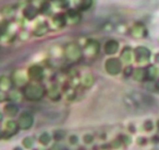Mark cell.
I'll list each match as a JSON object with an SVG mask.
<instances>
[{"mask_svg":"<svg viewBox=\"0 0 159 150\" xmlns=\"http://www.w3.org/2000/svg\"><path fill=\"white\" fill-rule=\"evenodd\" d=\"M23 93L28 101H39L44 96V88L39 84H28Z\"/></svg>","mask_w":159,"mask_h":150,"instance_id":"obj_1","label":"cell"},{"mask_svg":"<svg viewBox=\"0 0 159 150\" xmlns=\"http://www.w3.org/2000/svg\"><path fill=\"white\" fill-rule=\"evenodd\" d=\"M33 124H34V117L30 112H23L20 114L18 118V125L19 128L24 130H28L32 128Z\"/></svg>","mask_w":159,"mask_h":150,"instance_id":"obj_2","label":"cell"},{"mask_svg":"<svg viewBox=\"0 0 159 150\" xmlns=\"http://www.w3.org/2000/svg\"><path fill=\"white\" fill-rule=\"evenodd\" d=\"M105 68L110 75H118L121 71V63L117 58H109L105 64Z\"/></svg>","mask_w":159,"mask_h":150,"instance_id":"obj_3","label":"cell"},{"mask_svg":"<svg viewBox=\"0 0 159 150\" xmlns=\"http://www.w3.org/2000/svg\"><path fill=\"white\" fill-rule=\"evenodd\" d=\"M28 76L31 77V79L38 81V80H41V78H43L44 71L39 66H33L31 67L30 70H28Z\"/></svg>","mask_w":159,"mask_h":150,"instance_id":"obj_4","label":"cell"},{"mask_svg":"<svg viewBox=\"0 0 159 150\" xmlns=\"http://www.w3.org/2000/svg\"><path fill=\"white\" fill-rule=\"evenodd\" d=\"M135 54H136V58L139 62H146L149 57V52L148 49H146L145 47H139L135 50Z\"/></svg>","mask_w":159,"mask_h":150,"instance_id":"obj_5","label":"cell"},{"mask_svg":"<svg viewBox=\"0 0 159 150\" xmlns=\"http://www.w3.org/2000/svg\"><path fill=\"white\" fill-rule=\"evenodd\" d=\"M118 47L119 44L114 40H110V41H108L107 43L105 44V52L107 53L108 55H112L118 50Z\"/></svg>","mask_w":159,"mask_h":150,"instance_id":"obj_6","label":"cell"},{"mask_svg":"<svg viewBox=\"0 0 159 150\" xmlns=\"http://www.w3.org/2000/svg\"><path fill=\"white\" fill-rule=\"evenodd\" d=\"M3 112H5L6 115L9 116V117H14V116H16V114L19 113V107L16 106L15 104H13V103H9V104H7L5 106Z\"/></svg>","mask_w":159,"mask_h":150,"instance_id":"obj_7","label":"cell"},{"mask_svg":"<svg viewBox=\"0 0 159 150\" xmlns=\"http://www.w3.org/2000/svg\"><path fill=\"white\" fill-rule=\"evenodd\" d=\"M18 129H19V125H18V123H16V122L8 121L7 123H6V133H7V134H9L10 136L16 134Z\"/></svg>","mask_w":159,"mask_h":150,"instance_id":"obj_8","label":"cell"},{"mask_svg":"<svg viewBox=\"0 0 159 150\" xmlns=\"http://www.w3.org/2000/svg\"><path fill=\"white\" fill-rule=\"evenodd\" d=\"M80 54H81V52H80L79 47L75 45H70L68 47V49H67V55H68L69 58L71 59H76L80 57Z\"/></svg>","mask_w":159,"mask_h":150,"instance_id":"obj_9","label":"cell"},{"mask_svg":"<svg viewBox=\"0 0 159 150\" xmlns=\"http://www.w3.org/2000/svg\"><path fill=\"white\" fill-rule=\"evenodd\" d=\"M34 143H35V140L33 137H25V138H23L22 140V145L23 147L25 148V149H32L33 147H34Z\"/></svg>","mask_w":159,"mask_h":150,"instance_id":"obj_10","label":"cell"},{"mask_svg":"<svg viewBox=\"0 0 159 150\" xmlns=\"http://www.w3.org/2000/svg\"><path fill=\"white\" fill-rule=\"evenodd\" d=\"M50 140H51V136H50V134H48V133H43V134H41V136H39L38 138V141L44 146H47L48 143H50Z\"/></svg>","mask_w":159,"mask_h":150,"instance_id":"obj_11","label":"cell"},{"mask_svg":"<svg viewBox=\"0 0 159 150\" xmlns=\"http://www.w3.org/2000/svg\"><path fill=\"white\" fill-rule=\"evenodd\" d=\"M52 137H54V139H55L56 141L62 140L64 137V132L63 130H56V132L54 133V135H52Z\"/></svg>","mask_w":159,"mask_h":150,"instance_id":"obj_12","label":"cell"},{"mask_svg":"<svg viewBox=\"0 0 159 150\" xmlns=\"http://www.w3.org/2000/svg\"><path fill=\"white\" fill-rule=\"evenodd\" d=\"M144 76H145V73H144V70L143 69H137V70H135L134 73V78L136 80H143Z\"/></svg>","mask_w":159,"mask_h":150,"instance_id":"obj_13","label":"cell"},{"mask_svg":"<svg viewBox=\"0 0 159 150\" xmlns=\"http://www.w3.org/2000/svg\"><path fill=\"white\" fill-rule=\"evenodd\" d=\"M122 58L124 59L125 62H130L131 60V52H130L129 48H125L122 53Z\"/></svg>","mask_w":159,"mask_h":150,"instance_id":"obj_14","label":"cell"},{"mask_svg":"<svg viewBox=\"0 0 159 150\" xmlns=\"http://www.w3.org/2000/svg\"><path fill=\"white\" fill-rule=\"evenodd\" d=\"M121 145H122V141H121V139H120V138L114 139V140L111 143V147H112V148H114V149H117V148H120V147H121Z\"/></svg>","mask_w":159,"mask_h":150,"instance_id":"obj_15","label":"cell"},{"mask_svg":"<svg viewBox=\"0 0 159 150\" xmlns=\"http://www.w3.org/2000/svg\"><path fill=\"white\" fill-rule=\"evenodd\" d=\"M93 139H94V136L91 134H86L83 137V140H84L85 143H93Z\"/></svg>","mask_w":159,"mask_h":150,"instance_id":"obj_16","label":"cell"},{"mask_svg":"<svg viewBox=\"0 0 159 150\" xmlns=\"http://www.w3.org/2000/svg\"><path fill=\"white\" fill-rule=\"evenodd\" d=\"M157 73H158V69H157L156 67H149V69H148V75H149L150 77L154 78L155 76H157Z\"/></svg>","mask_w":159,"mask_h":150,"instance_id":"obj_17","label":"cell"},{"mask_svg":"<svg viewBox=\"0 0 159 150\" xmlns=\"http://www.w3.org/2000/svg\"><path fill=\"white\" fill-rule=\"evenodd\" d=\"M144 128H145V130H147V132H150V130L154 128L153 122L152 121H146L145 123H144Z\"/></svg>","mask_w":159,"mask_h":150,"instance_id":"obj_18","label":"cell"},{"mask_svg":"<svg viewBox=\"0 0 159 150\" xmlns=\"http://www.w3.org/2000/svg\"><path fill=\"white\" fill-rule=\"evenodd\" d=\"M69 143H70L71 145H76V143H79V137H77L76 135H71V136L69 137Z\"/></svg>","mask_w":159,"mask_h":150,"instance_id":"obj_19","label":"cell"},{"mask_svg":"<svg viewBox=\"0 0 159 150\" xmlns=\"http://www.w3.org/2000/svg\"><path fill=\"white\" fill-rule=\"evenodd\" d=\"M156 60H157V62H158V63H159V54H158V55H157V57H156Z\"/></svg>","mask_w":159,"mask_h":150,"instance_id":"obj_20","label":"cell"},{"mask_svg":"<svg viewBox=\"0 0 159 150\" xmlns=\"http://www.w3.org/2000/svg\"><path fill=\"white\" fill-rule=\"evenodd\" d=\"M13 150H22V149H21V148L20 147H16V148H14V149Z\"/></svg>","mask_w":159,"mask_h":150,"instance_id":"obj_21","label":"cell"},{"mask_svg":"<svg viewBox=\"0 0 159 150\" xmlns=\"http://www.w3.org/2000/svg\"><path fill=\"white\" fill-rule=\"evenodd\" d=\"M0 121H2V114L0 113Z\"/></svg>","mask_w":159,"mask_h":150,"instance_id":"obj_22","label":"cell"},{"mask_svg":"<svg viewBox=\"0 0 159 150\" xmlns=\"http://www.w3.org/2000/svg\"><path fill=\"white\" fill-rule=\"evenodd\" d=\"M157 126H158V128H159V121L157 122Z\"/></svg>","mask_w":159,"mask_h":150,"instance_id":"obj_23","label":"cell"}]
</instances>
